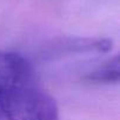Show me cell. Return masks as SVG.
<instances>
[{
  "instance_id": "6da1fadb",
  "label": "cell",
  "mask_w": 120,
  "mask_h": 120,
  "mask_svg": "<svg viewBox=\"0 0 120 120\" xmlns=\"http://www.w3.org/2000/svg\"><path fill=\"white\" fill-rule=\"evenodd\" d=\"M0 109L7 120H60L54 99L19 53L0 49Z\"/></svg>"
},
{
  "instance_id": "7a4b0ae2",
  "label": "cell",
  "mask_w": 120,
  "mask_h": 120,
  "mask_svg": "<svg viewBox=\"0 0 120 120\" xmlns=\"http://www.w3.org/2000/svg\"><path fill=\"white\" fill-rule=\"evenodd\" d=\"M112 48L109 39L100 38H61L45 47V56L56 58L68 54L107 53Z\"/></svg>"
},
{
  "instance_id": "3957f363",
  "label": "cell",
  "mask_w": 120,
  "mask_h": 120,
  "mask_svg": "<svg viewBox=\"0 0 120 120\" xmlns=\"http://www.w3.org/2000/svg\"><path fill=\"white\" fill-rule=\"evenodd\" d=\"M119 56L114 55L93 70L86 72L82 78L87 81L97 84H116L119 81Z\"/></svg>"
}]
</instances>
